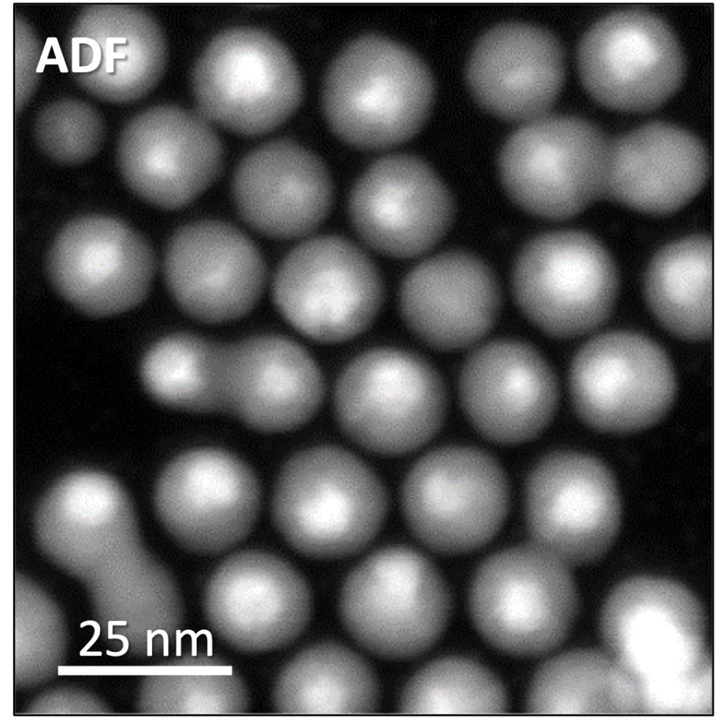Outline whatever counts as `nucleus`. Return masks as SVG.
<instances>
[{
  "label": "nucleus",
  "mask_w": 717,
  "mask_h": 717,
  "mask_svg": "<svg viewBox=\"0 0 717 717\" xmlns=\"http://www.w3.org/2000/svg\"><path fill=\"white\" fill-rule=\"evenodd\" d=\"M387 507L374 473L342 449L317 447L293 457L276 485L273 513L284 537L306 555L356 552L375 536Z\"/></svg>",
  "instance_id": "nucleus-1"
},
{
  "label": "nucleus",
  "mask_w": 717,
  "mask_h": 717,
  "mask_svg": "<svg viewBox=\"0 0 717 717\" xmlns=\"http://www.w3.org/2000/svg\"><path fill=\"white\" fill-rule=\"evenodd\" d=\"M696 596L671 579L639 576L615 586L600 616L607 652L641 691L667 688L712 667Z\"/></svg>",
  "instance_id": "nucleus-2"
},
{
  "label": "nucleus",
  "mask_w": 717,
  "mask_h": 717,
  "mask_svg": "<svg viewBox=\"0 0 717 717\" xmlns=\"http://www.w3.org/2000/svg\"><path fill=\"white\" fill-rule=\"evenodd\" d=\"M432 96L431 75L419 57L391 40L366 36L350 43L333 63L324 104L340 137L359 147L377 148L412 136Z\"/></svg>",
  "instance_id": "nucleus-3"
},
{
  "label": "nucleus",
  "mask_w": 717,
  "mask_h": 717,
  "mask_svg": "<svg viewBox=\"0 0 717 717\" xmlns=\"http://www.w3.org/2000/svg\"><path fill=\"white\" fill-rule=\"evenodd\" d=\"M337 419L354 441L374 451L413 450L439 428L446 395L436 371L419 357L376 349L354 358L335 389Z\"/></svg>",
  "instance_id": "nucleus-4"
},
{
  "label": "nucleus",
  "mask_w": 717,
  "mask_h": 717,
  "mask_svg": "<svg viewBox=\"0 0 717 717\" xmlns=\"http://www.w3.org/2000/svg\"><path fill=\"white\" fill-rule=\"evenodd\" d=\"M341 609L350 633L382 655H417L437 639L449 599L434 566L418 552L390 547L370 556L351 573Z\"/></svg>",
  "instance_id": "nucleus-5"
},
{
  "label": "nucleus",
  "mask_w": 717,
  "mask_h": 717,
  "mask_svg": "<svg viewBox=\"0 0 717 717\" xmlns=\"http://www.w3.org/2000/svg\"><path fill=\"white\" fill-rule=\"evenodd\" d=\"M471 605L477 626L491 643L532 655L564 639L578 604L567 565L536 546L488 559L474 578Z\"/></svg>",
  "instance_id": "nucleus-6"
},
{
  "label": "nucleus",
  "mask_w": 717,
  "mask_h": 717,
  "mask_svg": "<svg viewBox=\"0 0 717 717\" xmlns=\"http://www.w3.org/2000/svg\"><path fill=\"white\" fill-rule=\"evenodd\" d=\"M609 148L601 132L585 120L541 116L507 141L501 179L525 210L550 219L569 218L604 193Z\"/></svg>",
  "instance_id": "nucleus-7"
},
{
  "label": "nucleus",
  "mask_w": 717,
  "mask_h": 717,
  "mask_svg": "<svg viewBox=\"0 0 717 717\" xmlns=\"http://www.w3.org/2000/svg\"><path fill=\"white\" fill-rule=\"evenodd\" d=\"M403 499L408 522L421 541L438 550L461 552L495 534L506 512L508 489L489 456L452 447L434 451L415 465Z\"/></svg>",
  "instance_id": "nucleus-8"
},
{
  "label": "nucleus",
  "mask_w": 717,
  "mask_h": 717,
  "mask_svg": "<svg viewBox=\"0 0 717 717\" xmlns=\"http://www.w3.org/2000/svg\"><path fill=\"white\" fill-rule=\"evenodd\" d=\"M193 89L207 116L240 132L256 134L293 111L301 81L278 40L257 29L237 27L207 47L195 67Z\"/></svg>",
  "instance_id": "nucleus-9"
},
{
  "label": "nucleus",
  "mask_w": 717,
  "mask_h": 717,
  "mask_svg": "<svg viewBox=\"0 0 717 717\" xmlns=\"http://www.w3.org/2000/svg\"><path fill=\"white\" fill-rule=\"evenodd\" d=\"M520 308L548 334L569 337L590 330L608 315L618 276L604 247L590 235L559 230L532 239L513 272Z\"/></svg>",
  "instance_id": "nucleus-10"
},
{
  "label": "nucleus",
  "mask_w": 717,
  "mask_h": 717,
  "mask_svg": "<svg viewBox=\"0 0 717 717\" xmlns=\"http://www.w3.org/2000/svg\"><path fill=\"white\" fill-rule=\"evenodd\" d=\"M277 305L304 335L335 342L363 331L381 305L382 286L373 264L344 239L321 237L293 250L274 283Z\"/></svg>",
  "instance_id": "nucleus-11"
},
{
  "label": "nucleus",
  "mask_w": 717,
  "mask_h": 717,
  "mask_svg": "<svg viewBox=\"0 0 717 717\" xmlns=\"http://www.w3.org/2000/svg\"><path fill=\"white\" fill-rule=\"evenodd\" d=\"M216 636L246 653L279 649L305 627L311 601L307 586L291 564L272 554H235L211 573L202 599Z\"/></svg>",
  "instance_id": "nucleus-12"
},
{
  "label": "nucleus",
  "mask_w": 717,
  "mask_h": 717,
  "mask_svg": "<svg viewBox=\"0 0 717 717\" xmlns=\"http://www.w3.org/2000/svg\"><path fill=\"white\" fill-rule=\"evenodd\" d=\"M527 508L537 547L566 565L604 555L621 517L618 489L608 468L594 457L571 452L552 454L536 466Z\"/></svg>",
  "instance_id": "nucleus-13"
},
{
  "label": "nucleus",
  "mask_w": 717,
  "mask_h": 717,
  "mask_svg": "<svg viewBox=\"0 0 717 717\" xmlns=\"http://www.w3.org/2000/svg\"><path fill=\"white\" fill-rule=\"evenodd\" d=\"M675 377L662 349L647 337L614 332L586 344L573 360L570 387L580 417L605 431L640 430L670 407Z\"/></svg>",
  "instance_id": "nucleus-14"
},
{
  "label": "nucleus",
  "mask_w": 717,
  "mask_h": 717,
  "mask_svg": "<svg viewBox=\"0 0 717 717\" xmlns=\"http://www.w3.org/2000/svg\"><path fill=\"white\" fill-rule=\"evenodd\" d=\"M680 43L671 27L650 11L622 9L585 33L578 64L590 93L608 106L644 110L666 100L683 73Z\"/></svg>",
  "instance_id": "nucleus-15"
},
{
  "label": "nucleus",
  "mask_w": 717,
  "mask_h": 717,
  "mask_svg": "<svg viewBox=\"0 0 717 717\" xmlns=\"http://www.w3.org/2000/svg\"><path fill=\"white\" fill-rule=\"evenodd\" d=\"M160 517L174 538L194 552L214 553L250 529L259 505L251 471L235 457L204 448L185 452L165 469L155 494Z\"/></svg>",
  "instance_id": "nucleus-16"
},
{
  "label": "nucleus",
  "mask_w": 717,
  "mask_h": 717,
  "mask_svg": "<svg viewBox=\"0 0 717 717\" xmlns=\"http://www.w3.org/2000/svg\"><path fill=\"white\" fill-rule=\"evenodd\" d=\"M153 257L146 241L111 218L87 216L68 224L53 244L48 271L57 291L83 312L108 316L146 294Z\"/></svg>",
  "instance_id": "nucleus-17"
},
{
  "label": "nucleus",
  "mask_w": 717,
  "mask_h": 717,
  "mask_svg": "<svg viewBox=\"0 0 717 717\" xmlns=\"http://www.w3.org/2000/svg\"><path fill=\"white\" fill-rule=\"evenodd\" d=\"M349 208L356 228L369 244L401 257L435 244L453 213L450 195L434 172L408 155L372 165L356 184Z\"/></svg>",
  "instance_id": "nucleus-18"
},
{
  "label": "nucleus",
  "mask_w": 717,
  "mask_h": 717,
  "mask_svg": "<svg viewBox=\"0 0 717 717\" xmlns=\"http://www.w3.org/2000/svg\"><path fill=\"white\" fill-rule=\"evenodd\" d=\"M171 293L192 316L223 322L246 313L264 281V265L254 245L222 222L193 223L172 237L165 258Z\"/></svg>",
  "instance_id": "nucleus-19"
},
{
  "label": "nucleus",
  "mask_w": 717,
  "mask_h": 717,
  "mask_svg": "<svg viewBox=\"0 0 717 717\" xmlns=\"http://www.w3.org/2000/svg\"><path fill=\"white\" fill-rule=\"evenodd\" d=\"M463 407L487 437L503 443L527 440L550 420L557 386L545 360L520 342L484 345L464 364L459 380Z\"/></svg>",
  "instance_id": "nucleus-20"
},
{
  "label": "nucleus",
  "mask_w": 717,
  "mask_h": 717,
  "mask_svg": "<svg viewBox=\"0 0 717 717\" xmlns=\"http://www.w3.org/2000/svg\"><path fill=\"white\" fill-rule=\"evenodd\" d=\"M323 392L309 355L284 337L261 335L227 346L226 411L251 426L286 431L307 421Z\"/></svg>",
  "instance_id": "nucleus-21"
},
{
  "label": "nucleus",
  "mask_w": 717,
  "mask_h": 717,
  "mask_svg": "<svg viewBox=\"0 0 717 717\" xmlns=\"http://www.w3.org/2000/svg\"><path fill=\"white\" fill-rule=\"evenodd\" d=\"M401 307L422 341L452 350L472 344L489 330L499 312L500 292L481 260L450 251L427 260L408 274Z\"/></svg>",
  "instance_id": "nucleus-22"
},
{
  "label": "nucleus",
  "mask_w": 717,
  "mask_h": 717,
  "mask_svg": "<svg viewBox=\"0 0 717 717\" xmlns=\"http://www.w3.org/2000/svg\"><path fill=\"white\" fill-rule=\"evenodd\" d=\"M123 148L121 167L130 187L151 202L181 207L215 179L223 153L214 132L186 110L165 106L149 113Z\"/></svg>",
  "instance_id": "nucleus-23"
},
{
  "label": "nucleus",
  "mask_w": 717,
  "mask_h": 717,
  "mask_svg": "<svg viewBox=\"0 0 717 717\" xmlns=\"http://www.w3.org/2000/svg\"><path fill=\"white\" fill-rule=\"evenodd\" d=\"M709 167L695 135L670 123H647L610 143L604 193L639 211L668 214L700 190Z\"/></svg>",
  "instance_id": "nucleus-24"
},
{
  "label": "nucleus",
  "mask_w": 717,
  "mask_h": 717,
  "mask_svg": "<svg viewBox=\"0 0 717 717\" xmlns=\"http://www.w3.org/2000/svg\"><path fill=\"white\" fill-rule=\"evenodd\" d=\"M562 47L549 32L510 22L487 32L475 45L468 67L477 99L508 118L532 120L555 99L562 84Z\"/></svg>",
  "instance_id": "nucleus-25"
},
{
  "label": "nucleus",
  "mask_w": 717,
  "mask_h": 717,
  "mask_svg": "<svg viewBox=\"0 0 717 717\" xmlns=\"http://www.w3.org/2000/svg\"><path fill=\"white\" fill-rule=\"evenodd\" d=\"M234 194L244 219L258 230L292 237L316 226L329 210L332 186L323 164L286 140L267 143L241 162Z\"/></svg>",
  "instance_id": "nucleus-26"
},
{
  "label": "nucleus",
  "mask_w": 717,
  "mask_h": 717,
  "mask_svg": "<svg viewBox=\"0 0 717 717\" xmlns=\"http://www.w3.org/2000/svg\"><path fill=\"white\" fill-rule=\"evenodd\" d=\"M377 685L368 665L340 645L323 643L301 651L282 669L272 692L284 714L366 713L375 710Z\"/></svg>",
  "instance_id": "nucleus-27"
},
{
  "label": "nucleus",
  "mask_w": 717,
  "mask_h": 717,
  "mask_svg": "<svg viewBox=\"0 0 717 717\" xmlns=\"http://www.w3.org/2000/svg\"><path fill=\"white\" fill-rule=\"evenodd\" d=\"M528 710L549 714H640L635 681L608 652L580 648L547 662L531 683Z\"/></svg>",
  "instance_id": "nucleus-28"
},
{
  "label": "nucleus",
  "mask_w": 717,
  "mask_h": 717,
  "mask_svg": "<svg viewBox=\"0 0 717 717\" xmlns=\"http://www.w3.org/2000/svg\"><path fill=\"white\" fill-rule=\"evenodd\" d=\"M649 305L658 320L680 336L712 335L713 243L705 235L677 240L651 260L645 278Z\"/></svg>",
  "instance_id": "nucleus-29"
},
{
  "label": "nucleus",
  "mask_w": 717,
  "mask_h": 717,
  "mask_svg": "<svg viewBox=\"0 0 717 717\" xmlns=\"http://www.w3.org/2000/svg\"><path fill=\"white\" fill-rule=\"evenodd\" d=\"M226 349L227 346L193 335L167 337L144 358V385L155 399L174 408L226 411Z\"/></svg>",
  "instance_id": "nucleus-30"
},
{
  "label": "nucleus",
  "mask_w": 717,
  "mask_h": 717,
  "mask_svg": "<svg viewBox=\"0 0 717 717\" xmlns=\"http://www.w3.org/2000/svg\"><path fill=\"white\" fill-rule=\"evenodd\" d=\"M401 710L407 713H498L506 697L496 678L479 664L446 657L424 667L405 686Z\"/></svg>",
  "instance_id": "nucleus-31"
},
{
  "label": "nucleus",
  "mask_w": 717,
  "mask_h": 717,
  "mask_svg": "<svg viewBox=\"0 0 717 717\" xmlns=\"http://www.w3.org/2000/svg\"><path fill=\"white\" fill-rule=\"evenodd\" d=\"M165 712L179 714H239L250 698L233 667L213 655H185L166 667Z\"/></svg>",
  "instance_id": "nucleus-32"
},
{
  "label": "nucleus",
  "mask_w": 717,
  "mask_h": 717,
  "mask_svg": "<svg viewBox=\"0 0 717 717\" xmlns=\"http://www.w3.org/2000/svg\"><path fill=\"white\" fill-rule=\"evenodd\" d=\"M76 40L80 43H87L92 48L93 51V59L92 62L86 67H79L75 72H88L95 69L101 60V50L98 43L93 39L89 38H75Z\"/></svg>",
  "instance_id": "nucleus-33"
},
{
  "label": "nucleus",
  "mask_w": 717,
  "mask_h": 717,
  "mask_svg": "<svg viewBox=\"0 0 717 717\" xmlns=\"http://www.w3.org/2000/svg\"><path fill=\"white\" fill-rule=\"evenodd\" d=\"M113 625L112 623V621L111 620L109 621L108 622V639H120V640L122 641V642L123 643V648L120 651H118V652H112L111 650H106V654L108 655L111 656V657H119V656L123 655L127 651L128 648H129V641H128L127 639L126 638V636H123L122 634H113Z\"/></svg>",
  "instance_id": "nucleus-34"
},
{
  "label": "nucleus",
  "mask_w": 717,
  "mask_h": 717,
  "mask_svg": "<svg viewBox=\"0 0 717 717\" xmlns=\"http://www.w3.org/2000/svg\"><path fill=\"white\" fill-rule=\"evenodd\" d=\"M87 625L92 626L94 627L95 632H94V634H93L92 639L90 640V641H88V643L80 651V653H79L80 656L83 653L88 651V650L95 643V641L97 640V639L99 638V634H100V625H99V623L97 622L94 621V620H86V621L82 622L81 623V628H83V627H85Z\"/></svg>",
  "instance_id": "nucleus-35"
},
{
  "label": "nucleus",
  "mask_w": 717,
  "mask_h": 717,
  "mask_svg": "<svg viewBox=\"0 0 717 717\" xmlns=\"http://www.w3.org/2000/svg\"><path fill=\"white\" fill-rule=\"evenodd\" d=\"M51 42H52V46L53 48L55 55L56 56V59L58 60V62L60 63L59 67H60V71L62 72V73L67 72L68 69L67 68V66H66L64 57L62 56V52L60 50V46L58 45V42H57V39L52 37L51 38Z\"/></svg>",
  "instance_id": "nucleus-36"
},
{
  "label": "nucleus",
  "mask_w": 717,
  "mask_h": 717,
  "mask_svg": "<svg viewBox=\"0 0 717 717\" xmlns=\"http://www.w3.org/2000/svg\"><path fill=\"white\" fill-rule=\"evenodd\" d=\"M51 46H52L51 38H48V39L46 41V45L44 46V48H43V53H42L40 61H39L38 67L36 68V72L41 73V72L43 71L44 69L43 67V65L44 62L48 59V53H49V50H50Z\"/></svg>",
  "instance_id": "nucleus-37"
},
{
  "label": "nucleus",
  "mask_w": 717,
  "mask_h": 717,
  "mask_svg": "<svg viewBox=\"0 0 717 717\" xmlns=\"http://www.w3.org/2000/svg\"><path fill=\"white\" fill-rule=\"evenodd\" d=\"M102 653L101 651H86L83 653L81 656H102Z\"/></svg>",
  "instance_id": "nucleus-38"
}]
</instances>
